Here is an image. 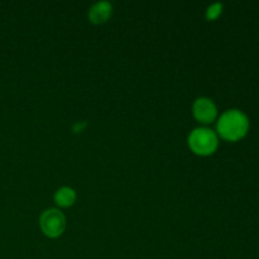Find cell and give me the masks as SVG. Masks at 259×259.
Instances as JSON below:
<instances>
[{"label":"cell","instance_id":"7","mask_svg":"<svg viewBox=\"0 0 259 259\" xmlns=\"http://www.w3.org/2000/svg\"><path fill=\"white\" fill-rule=\"evenodd\" d=\"M223 13V4L222 3H214L210 5L206 9V19L207 20H215L217 18L220 17Z\"/></svg>","mask_w":259,"mask_h":259},{"label":"cell","instance_id":"3","mask_svg":"<svg viewBox=\"0 0 259 259\" xmlns=\"http://www.w3.org/2000/svg\"><path fill=\"white\" fill-rule=\"evenodd\" d=\"M40 229L48 238L61 237L66 229V218L58 209H48L42 212L39 219Z\"/></svg>","mask_w":259,"mask_h":259},{"label":"cell","instance_id":"1","mask_svg":"<svg viewBox=\"0 0 259 259\" xmlns=\"http://www.w3.org/2000/svg\"><path fill=\"white\" fill-rule=\"evenodd\" d=\"M249 118L239 109H229L218 119V137L229 142H237L244 138L249 131Z\"/></svg>","mask_w":259,"mask_h":259},{"label":"cell","instance_id":"5","mask_svg":"<svg viewBox=\"0 0 259 259\" xmlns=\"http://www.w3.org/2000/svg\"><path fill=\"white\" fill-rule=\"evenodd\" d=\"M111 14H113V5L111 3L105 2H98L90 8L89 10V19L94 24H103V23L108 22L110 19Z\"/></svg>","mask_w":259,"mask_h":259},{"label":"cell","instance_id":"4","mask_svg":"<svg viewBox=\"0 0 259 259\" xmlns=\"http://www.w3.org/2000/svg\"><path fill=\"white\" fill-rule=\"evenodd\" d=\"M192 113L199 123L211 124L218 116V108L209 98H197L192 105Z\"/></svg>","mask_w":259,"mask_h":259},{"label":"cell","instance_id":"6","mask_svg":"<svg viewBox=\"0 0 259 259\" xmlns=\"http://www.w3.org/2000/svg\"><path fill=\"white\" fill-rule=\"evenodd\" d=\"M76 192L72 187L63 186L58 189L55 194V202L60 207H70L76 202Z\"/></svg>","mask_w":259,"mask_h":259},{"label":"cell","instance_id":"2","mask_svg":"<svg viewBox=\"0 0 259 259\" xmlns=\"http://www.w3.org/2000/svg\"><path fill=\"white\" fill-rule=\"evenodd\" d=\"M187 143L190 149L197 156H211L219 147V137L211 129L200 126L190 133Z\"/></svg>","mask_w":259,"mask_h":259}]
</instances>
